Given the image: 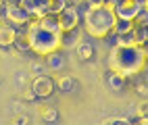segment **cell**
<instances>
[{"instance_id":"3957f363","label":"cell","mask_w":148,"mask_h":125,"mask_svg":"<svg viewBox=\"0 0 148 125\" xmlns=\"http://www.w3.org/2000/svg\"><path fill=\"white\" fill-rule=\"evenodd\" d=\"M115 21H117V17L113 11V0H106L104 4L88 6L84 17H82L86 33L90 38H94V40H104V38L111 36Z\"/></svg>"},{"instance_id":"30bf717a","label":"cell","mask_w":148,"mask_h":125,"mask_svg":"<svg viewBox=\"0 0 148 125\" xmlns=\"http://www.w3.org/2000/svg\"><path fill=\"white\" fill-rule=\"evenodd\" d=\"M54 88L58 92H63V94H69V92H73L77 88V81H75L73 75H61V77L54 79Z\"/></svg>"},{"instance_id":"2e32d148","label":"cell","mask_w":148,"mask_h":125,"mask_svg":"<svg viewBox=\"0 0 148 125\" xmlns=\"http://www.w3.org/2000/svg\"><path fill=\"white\" fill-rule=\"evenodd\" d=\"M77 56H79L82 61H92L94 59V46L90 42H82L77 46Z\"/></svg>"},{"instance_id":"8fae6325","label":"cell","mask_w":148,"mask_h":125,"mask_svg":"<svg viewBox=\"0 0 148 125\" xmlns=\"http://www.w3.org/2000/svg\"><path fill=\"white\" fill-rule=\"evenodd\" d=\"M15 33H17V27L13 25H0V48H11L13 46V40H15Z\"/></svg>"},{"instance_id":"8992f818","label":"cell","mask_w":148,"mask_h":125,"mask_svg":"<svg viewBox=\"0 0 148 125\" xmlns=\"http://www.w3.org/2000/svg\"><path fill=\"white\" fill-rule=\"evenodd\" d=\"M144 6L146 4L140 2V0H113L115 17L117 19H127V21H132V19L140 13Z\"/></svg>"},{"instance_id":"603a6c76","label":"cell","mask_w":148,"mask_h":125,"mask_svg":"<svg viewBox=\"0 0 148 125\" xmlns=\"http://www.w3.org/2000/svg\"><path fill=\"white\" fill-rule=\"evenodd\" d=\"M138 94H140L142 98H146V96H148V88H146V83H140V88H138Z\"/></svg>"},{"instance_id":"e0dca14e","label":"cell","mask_w":148,"mask_h":125,"mask_svg":"<svg viewBox=\"0 0 148 125\" xmlns=\"http://www.w3.org/2000/svg\"><path fill=\"white\" fill-rule=\"evenodd\" d=\"M132 23H134V29H136V27H146V25H148V13H146V6H144L134 19H132Z\"/></svg>"},{"instance_id":"ba28073f","label":"cell","mask_w":148,"mask_h":125,"mask_svg":"<svg viewBox=\"0 0 148 125\" xmlns=\"http://www.w3.org/2000/svg\"><path fill=\"white\" fill-rule=\"evenodd\" d=\"M19 2L32 19H40L46 13H50V0H19Z\"/></svg>"},{"instance_id":"4316f807","label":"cell","mask_w":148,"mask_h":125,"mask_svg":"<svg viewBox=\"0 0 148 125\" xmlns=\"http://www.w3.org/2000/svg\"><path fill=\"white\" fill-rule=\"evenodd\" d=\"M2 11H4V0H0V17H2Z\"/></svg>"},{"instance_id":"484cf974","label":"cell","mask_w":148,"mask_h":125,"mask_svg":"<svg viewBox=\"0 0 148 125\" xmlns=\"http://www.w3.org/2000/svg\"><path fill=\"white\" fill-rule=\"evenodd\" d=\"M88 2V6H96V4H104L106 0H86Z\"/></svg>"},{"instance_id":"7c38bea8","label":"cell","mask_w":148,"mask_h":125,"mask_svg":"<svg viewBox=\"0 0 148 125\" xmlns=\"http://www.w3.org/2000/svg\"><path fill=\"white\" fill-rule=\"evenodd\" d=\"M13 48L19 50V52H29V38H27L25 27H19V29H17L15 40H13Z\"/></svg>"},{"instance_id":"83f0119b","label":"cell","mask_w":148,"mask_h":125,"mask_svg":"<svg viewBox=\"0 0 148 125\" xmlns=\"http://www.w3.org/2000/svg\"><path fill=\"white\" fill-rule=\"evenodd\" d=\"M140 2H144V4H146V0H140Z\"/></svg>"},{"instance_id":"9a60e30c","label":"cell","mask_w":148,"mask_h":125,"mask_svg":"<svg viewBox=\"0 0 148 125\" xmlns=\"http://www.w3.org/2000/svg\"><path fill=\"white\" fill-rule=\"evenodd\" d=\"M132 31H134V23H132V21H127V19H117L111 33L123 36V33H132Z\"/></svg>"},{"instance_id":"cb8c5ba5","label":"cell","mask_w":148,"mask_h":125,"mask_svg":"<svg viewBox=\"0 0 148 125\" xmlns=\"http://www.w3.org/2000/svg\"><path fill=\"white\" fill-rule=\"evenodd\" d=\"M134 123H140V125H146V123H148V117H146V115H140V117H136V119H134Z\"/></svg>"},{"instance_id":"7402d4cb","label":"cell","mask_w":148,"mask_h":125,"mask_svg":"<svg viewBox=\"0 0 148 125\" xmlns=\"http://www.w3.org/2000/svg\"><path fill=\"white\" fill-rule=\"evenodd\" d=\"M44 67H46V65L38 63V61H34V63H32V71H38V73H42V71H44Z\"/></svg>"},{"instance_id":"5bb4252c","label":"cell","mask_w":148,"mask_h":125,"mask_svg":"<svg viewBox=\"0 0 148 125\" xmlns=\"http://www.w3.org/2000/svg\"><path fill=\"white\" fill-rule=\"evenodd\" d=\"M40 109V119L46 121V123H54L58 119V111L54 107H50V104H42V107H38Z\"/></svg>"},{"instance_id":"ffe728a7","label":"cell","mask_w":148,"mask_h":125,"mask_svg":"<svg viewBox=\"0 0 148 125\" xmlns=\"http://www.w3.org/2000/svg\"><path fill=\"white\" fill-rule=\"evenodd\" d=\"M104 123L106 125H113V123H117V125H130L132 121L125 119V117H111V119H104Z\"/></svg>"},{"instance_id":"5b68a950","label":"cell","mask_w":148,"mask_h":125,"mask_svg":"<svg viewBox=\"0 0 148 125\" xmlns=\"http://www.w3.org/2000/svg\"><path fill=\"white\" fill-rule=\"evenodd\" d=\"M56 21H58V27H61L63 33H73L82 25V15L75 6L67 4L61 13H56Z\"/></svg>"},{"instance_id":"d6986e66","label":"cell","mask_w":148,"mask_h":125,"mask_svg":"<svg viewBox=\"0 0 148 125\" xmlns=\"http://www.w3.org/2000/svg\"><path fill=\"white\" fill-rule=\"evenodd\" d=\"M65 6H67V0H50V13H52V15L61 13Z\"/></svg>"},{"instance_id":"4fadbf2b","label":"cell","mask_w":148,"mask_h":125,"mask_svg":"<svg viewBox=\"0 0 148 125\" xmlns=\"http://www.w3.org/2000/svg\"><path fill=\"white\" fill-rule=\"evenodd\" d=\"M44 59H46V67H48V69H52V71H63V67H65V59H63V54L61 52H50V54H46L44 56Z\"/></svg>"},{"instance_id":"52a82bcc","label":"cell","mask_w":148,"mask_h":125,"mask_svg":"<svg viewBox=\"0 0 148 125\" xmlns=\"http://www.w3.org/2000/svg\"><path fill=\"white\" fill-rule=\"evenodd\" d=\"M29 88L34 90L36 98L46 100V98H50V96L54 94V79L50 77V75H38V77H34V81H32Z\"/></svg>"},{"instance_id":"277c9868","label":"cell","mask_w":148,"mask_h":125,"mask_svg":"<svg viewBox=\"0 0 148 125\" xmlns=\"http://www.w3.org/2000/svg\"><path fill=\"white\" fill-rule=\"evenodd\" d=\"M4 19H6V23L8 25H13V27H25L29 21H32V17L27 15V11L21 6V2L19 0H4V11H2Z\"/></svg>"},{"instance_id":"9c48e42d","label":"cell","mask_w":148,"mask_h":125,"mask_svg":"<svg viewBox=\"0 0 148 125\" xmlns=\"http://www.w3.org/2000/svg\"><path fill=\"white\" fill-rule=\"evenodd\" d=\"M106 77H104V83H106V88L111 90V92H123L125 90V85H127V77H123V75H119L117 71H106L104 73Z\"/></svg>"},{"instance_id":"44dd1931","label":"cell","mask_w":148,"mask_h":125,"mask_svg":"<svg viewBox=\"0 0 148 125\" xmlns=\"http://www.w3.org/2000/svg\"><path fill=\"white\" fill-rule=\"evenodd\" d=\"M23 100H25V102H34V100H38L32 88H27V90H23Z\"/></svg>"},{"instance_id":"ac0fdd59","label":"cell","mask_w":148,"mask_h":125,"mask_svg":"<svg viewBox=\"0 0 148 125\" xmlns=\"http://www.w3.org/2000/svg\"><path fill=\"white\" fill-rule=\"evenodd\" d=\"M146 31H148L146 27H136V29H134L136 42H138V44H142V46H146V40H148V33H146Z\"/></svg>"},{"instance_id":"d4e9b609","label":"cell","mask_w":148,"mask_h":125,"mask_svg":"<svg viewBox=\"0 0 148 125\" xmlns=\"http://www.w3.org/2000/svg\"><path fill=\"white\" fill-rule=\"evenodd\" d=\"M15 123H17V125H25V123H29V119L25 117V115H21V117H17V119H15Z\"/></svg>"},{"instance_id":"7a4b0ae2","label":"cell","mask_w":148,"mask_h":125,"mask_svg":"<svg viewBox=\"0 0 148 125\" xmlns=\"http://www.w3.org/2000/svg\"><path fill=\"white\" fill-rule=\"evenodd\" d=\"M25 31L29 38V52H34L38 56H44L56 52L65 46V33L61 29H50V27H44L38 19H32L25 25Z\"/></svg>"},{"instance_id":"6da1fadb","label":"cell","mask_w":148,"mask_h":125,"mask_svg":"<svg viewBox=\"0 0 148 125\" xmlns=\"http://www.w3.org/2000/svg\"><path fill=\"white\" fill-rule=\"evenodd\" d=\"M146 46L142 44H115L113 52H111V69L117 71L123 77H134L146 71Z\"/></svg>"}]
</instances>
